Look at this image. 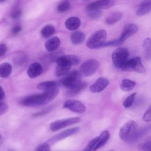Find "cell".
Returning a JSON list of instances; mask_svg holds the SVG:
<instances>
[{"mask_svg":"<svg viewBox=\"0 0 151 151\" xmlns=\"http://www.w3.org/2000/svg\"><path fill=\"white\" fill-rule=\"evenodd\" d=\"M54 108V106H50L48 107H46V108H44L42 110L34 113L32 116L34 117H41L42 116H44L47 114H48L49 112H50Z\"/></svg>","mask_w":151,"mask_h":151,"instance_id":"cell-34","label":"cell"},{"mask_svg":"<svg viewBox=\"0 0 151 151\" xmlns=\"http://www.w3.org/2000/svg\"><path fill=\"white\" fill-rule=\"evenodd\" d=\"M7 47L5 44H0V57L3 56L6 52Z\"/></svg>","mask_w":151,"mask_h":151,"instance_id":"cell-41","label":"cell"},{"mask_svg":"<svg viewBox=\"0 0 151 151\" xmlns=\"http://www.w3.org/2000/svg\"><path fill=\"white\" fill-rule=\"evenodd\" d=\"M55 27L51 24H48L45 25L41 30V34L45 38L51 37L52 35H53L55 34Z\"/></svg>","mask_w":151,"mask_h":151,"instance_id":"cell-23","label":"cell"},{"mask_svg":"<svg viewBox=\"0 0 151 151\" xmlns=\"http://www.w3.org/2000/svg\"><path fill=\"white\" fill-rule=\"evenodd\" d=\"M42 71L43 68L41 64L38 62H34L28 66L27 73L29 77L34 78L41 75Z\"/></svg>","mask_w":151,"mask_h":151,"instance_id":"cell-15","label":"cell"},{"mask_svg":"<svg viewBox=\"0 0 151 151\" xmlns=\"http://www.w3.org/2000/svg\"><path fill=\"white\" fill-rule=\"evenodd\" d=\"M80 120H81L80 118L78 117H73L58 120L52 122L50 125V128L51 131L55 132L60 129H62L65 127H67L68 126L76 124L80 122Z\"/></svg>","mask_w":151,"mask_h":151,"instance_id":"cell-9","label":"cell"},{"mask_svg":"<svg viewBox=\"0 0 151 151\" xmlns=\"http://www.w3.org/2000/svg\"><path fill=\"white\" fill-rule=\"evenodd\" d=\"M5 97V92L3 88L0 86V100H2Z\"/></svg>","mask_w":151,"mask_h":151,"instance_id":"cell-43","label":"cell"},{"mask_svg":"<svg viewBox=\"0 0 151 151\" xmlns=\"http://www.w3.org/2000/svg\"><path fill=\"white\" fill-rule=\"evenodd\" d=\"M110 137V133L108 130H104L101 133L100 136H98L97 142L94 147L93 151H96L106 145Z\"/></svg>","mask_w":151,"mask_h":151,"instance_id":"cell-18","label":"cell"},{"mask_svg":"<svg viewBox=\"0 0 151 151\" xmlns=\"http://www.w3.org/2000/svg\"><path fill=\"white\" fill-rule=\"evenodd\" d=\"M128 57L129 51L127 48L118 47L113 51L111 55L113 64L116 68L120 69L127 61Z\"/></svg>","mask_w":151,"mask_h":151,"instance_id":"cell-6","label":"cell"},{"mask_svg":"<svg viewBox=\"0 0 151 151\" xmlns=\"http://www.w3.org/2000/svg\"><path fill=\"white\" fill-rule=\"evenodd\" d=\"M123 42H122L119 39L114 40L111 41H109L107 42H105L104 44L102 45V47H110V46H120L122 44H123Z\"/></svg>","mask_w":151,"mask_h":151,"instance_id":"cell-36","label":"cell"},{"mask_svg":"<svg viewBox=\"0 0 151 151\" xmlns=\"http://www.w3.org/2000/svg\"><path fill=\"white\" fill-rule=\"evenodd\" d=\"M12 71L11 65L8 63H4L0 64V77L6 78L9 77Z\"/></svg>","mask_w":151,"mask_h":151,"instance_id":"cell-22","label":"cell"},{"mask_svg":"<svg viewBox=\"0 0 151 151\" xmlns=\"http://www.w3.org/2000/svg\"><path fill=\"white\" fill-rule=\"evenodd\" d=\"M137 124L135 121L130 120L127 121L120 129V138L127 143H130L137 130Z\"/></svg>","mask_w":151,"mask_h":151,"instance_id":"cell-3","label":"cell"},{"mask_svg":"<svg viewBox=\"0 0 151 151\" xmlns=\"http://www.w3.org/2000/svg\"><path fill=\"white\" fill-rule=\"evenodd\" d=\"M97 140H98V136L93 139L91 141H90L88 143V144L87 145V146H86V147L84 149L83 151H93L94 147H95L97 142Z\"/></svg>","mask_w":151,"mask_h":151,"instance_id":"cell-35","label":"cell"},{"mask_svg":"<svg viewBox=\"0 0 151 151\" xmlns=\"http://www.w3.org/2000/svg\"><path fill=\"white\" fill-rule=\"evenodd\" d=\"M59 88H54L44 91L42 93L27 96L21 100V104L27 107L44 105L51 101L58 94Z\"/></svg>","mask_w":151,"mask_h":151,"instance_id":"cell-1","label":"cell"},{"mask_svg":"<svg viewBox=\"0 0 151 151\" xmlns=\"http://www.w3.org/2000/svg\"><path fill=\"white\" fill-rule=\"evenodd\" d=\"M109 151H114V150H109Z\"/></svg>","mask_w":151,"mask_h":151,"instance_id":"cell-45","label":"cell"},{"mask_svg":"<svg viewBox=\"0 0 151 151\" xmlns=\"http://www.w3.org/2000/svg\"><path fill=\"white\" fill-rule=\"evenodd\" d=\"M79 131H80V129L78 127H72L71 129L65 130L53 136L51 138H50L47 141L46 143H48L49 145H52L60 140H61L65 138H67L70 136H72L74 134L77 133Z\"/></svg>","mask_w":151,"mask_h":151,"instance_id":"cell-10","label":"cell"},{"mask_svg":"<svg viewBox=\"0 0 151 151\" xmlns=\"http://www.w3.org/2000/svg\"><path fill=\"white\" fill-rule=\"evenodd\" d=\"M143 121L146 122H149L151 120V110L150 107L148 108V109L145 111V114L143 116Z\"/></svg>","mask_w":151,"mask_h":151,"instance_id":"cell-39","label":"cell"},{"mask_svg":"<svg viewBox=\"0 0 151 151\" xmlns=\"http://www.w3.org/2000/svg\"><path fill=\"white\" fill-rule=\"evenodd\" d=\"M87 15L88 17L91 19H97L101 16V11L99 9H86Z\"/></svg>","mask_w":151,"mask_h":151,"instance_id":"cell-30","label":"cell"},{"mask_svg":"<svg viewBox=\"0 0 151 151\" xmlns=\"http://www.w3.org/2000/svg\"><path fill=\"white\" fill-rule=\"evenodd\" d=\"M120 69L124 71H135L139 73L145 72V68L140 57H136L127 60Z\"/></svg>","mask_w":151,"mask_h":151,"instance_id":"cell-7","label":"cell"},{"mask_svg":"<svg viewBox=\"0 0 151 151\" xmlns=\"http://www.w3.org/2000/svg\"><path fill=\"white\" fill-rule=\"evenodd\" d=\"M65 28L70 31H76L81 25V21L77 17H71L67 18L64 23Z\"/></svg>","mask_w":151,"mask_h":151,"instance_id":"cell-17","label":"cell"},{"mask_svg":"<svg viewBox=\"0 0 151 151\" xmlns=\"http://www.w3.org/2000/svg\"><path fill=\"white\" fill-rule=\"evenodd\" d=\"M149 128L150 127L149 126V127H145L142 129H137L134 136L133 137L132 139L131 140L129 143H131V144L134 143L137 141H139L147 133V132L149 130Z\"/></svg>","mask_w":151,"mask_h":151,"instance_id":"cell-26","label":"cell"},{"mask_svg":"<svg viewBox=\"0 0 151 151\" xmlns=\"http://www.w3.org/2000/svg\"><path fill=\"white\" fill-rule=\"evenodd\" d=\"M151 10V1H145L142 2L136 11L137 16H143L149 13Z\"/></svg>","mask_w":151,"mask_h":151,"instance_id":"cell-19","label":"cell"},{"mask_svg":"<svg viewBox=\"0 0 151 151\" xmlns=\"http://www.w3.org/2000/svg\"><path fill=\"white\" fill-rule=\"evenodd\" d=\"M123 14L120 11H115L111 13L106 18V23L109 25H113L120 21L122 17Z\"/></svg>","mask_w":151,"mask_h":151,"instance_id":"cell-21","label":"cell"},{"mask_svg":"<svg viewBox=\"0 0 151 151\" xmlns=\"http://www.w3.org/2000/svg\"><path fill=\"white\" fill-rule=\"evenodd\" d=\"M143 49L145 58L150 61L151 58V45L150 38H146L143 42Z\"/></svg>","mask_w":151,"mask_h":151,"instance_id":"cell-25","label":"cell"},{"mask_svg":"<svg viewBox=\"0 0 151 151\" xmlns=\"http://www.w3.org/2000/svg\"><path fill=\"white\" fill-rule=\"evenodd\" d=\"M136 96V93H133L132 94H131L130 95H129L123 101V105L124 106V108H129L130 107H131L132 106V104H133L134 100H135V98Z\"/></svg>","mask_w":151,"mask_h":151,"instance_id":"cell-32","label":"cell"},{"mask_svg":"<svg viewBox=\"0 0 151 151\" xmlns=\"http://www.w3.org/2000/svg\"><path fill=\"white\" fill-rule=\"evenodd\" d=\"M70 2L68 1H63L60 2L57 7V11L58 12H64L69 10L70 8Z\"/></svg>","mask_w":151,"mask_h":151,"instance_id":"cell-31","label":"cell"},{"mask_svg":"<svg viewBox=\"0 0 151 151\" xmlns=\"http://www.w3.org/2000/svg\"><path fill=\"white\" fill-rule=\"evenodd\" d=\"M57 86H58L57 83L54 81H45L39 83L37 85V88L44 91L51 88H54Z\"/></svg>","mask_w":151,"mask_h":151,"instance_id":"cell-27","label":"cell"},{"mask_svg":"<svg viewBox=\"0 0 151 151\" xmlns=\"http://www.w3.org/2000/svg\"><path fill=\"white\" fill-rule=\"evenodd\" d=\"M80 58L74 55H61L56 59L57 67L55 75L61 77L67 74L72 65H77L80 63Z\"/></svg>","mask_w":151,"mask_h":151,"instance_id":"cell-2","label":"cell"},{"mask_svg":"<svg viewBox=\"0 0 151 151\" xmlns=\"http://www.w3.org/2000/svg\"><path fill=\"white\" fill-rule=\"evenodd\" d=\"M22 14V11L19 8L14 9L11 13V17L13 19H18Z\"/></svg>","mask_w":151,"mask_h":151,"instance_id":"cell-38","label":"cell"},{"mask_svg":"<svg viewBox=\"0 0 151 151\" xmlns=\"http://www.w3.org/2000/svg\"><path fill=\"white\" fill-rule=\"evenodd\" d=\"M27 60V56L24 53H19L14 58V63L16 65L21 66L24 65Z\"/></svg>","mask_w":151,"mask_h":151,"instance_id":"cell-29","label":"cell"},{"mask_svg":"<svg viewBox=\"0 0 151 151\" xmlns=\"http://www.w3.org/2000/svg\"><path fill=\"white\" fill-rule=\"evenodd\" d=\"M86 35L84 32L80 31H74L70 35V40L73 44L77 45L82 43L85 40Z\"/></svg>","mask_w":151,"mask_h":151,"instance_id":"cell-20","label":"cell"},{"mask_svg":"<svg viewBox=\"0 0 151 151\" xmlns=\"http://www.w3.org/2000/svg\"><path fill=\"white\" fill-rule=\"evenodd\" d=\"M136 86V82L129 80V79H123L122 81L120 87L122 90L124 91H131Z\"/></svg>","mask_w":151,"mask_h":151,"instance_id":"cell-24","label":"cell"},{"mask_svg":"<svg viewBox=\"0 0 151 151\" xmlns=\"http://www.w3.org/2000/svg\"><path fill=\"white\" fill-rule=\"evenodd\" d=\"M139 151H150L151 150V141L150 139L146 140L143 143L138 146Z\"/></svg>","mask_w":151,"mask_h":151,"instance_id":"cell-33","label":"cell"},{"mask_svg":"<svg viewBox=\"0 0 151 151\" xmlns=\"http://www.w3.org/2000/svg\"><path fill=\"white\" fill-rule=\"evenodd\" d=\"M1 135L0 134V140H1Z\"/></svg>","mask_w":151,"mask_h":151,"instance_id":"cell-44","label":"cell"},{"mask_svg":"<svg viewBox=\"0 0 151 151\" xmlns=\"http://www.w3.org/2000/svg\"><path fill=\"white\" fill-rule=\"evenodd\" d=\"M87 85V84L86 83L82 82L78 86H77L75 88H73L72 89L68 90L67 92V96H75V95L78 94L84 88L86 87Z\"/></svg>","mask_w":151,"mask_h":151,"instance_id":"cell-28","label":"cell"},{"mask_svg":"<svg viewBox=\"0 0 151 151\" xmlns=\"http://www.w3.org/2000/svg\"><path fill=\"white\" fill-rule=\"evenodd\" d=\"M81 78L82 76L79 71L74 70L65 75V77L61 81V84L70 90L78 86L82 83Z\"/></svg>","mask_w":151,"mask_h":151,"instance_id":"cell-5","label":"cell"},{"mask_svg":"<svg viewBox=\"0 0 151 151\" xmlns=\"http://www.w3.org/2000/svg\"><path fill=\"white\" fill-rule=\"evenodd\" d=\"M99 66V63L96 60L90 59L84 62L81 65L78 71L81 76L89 77L96 72Z\"/></svg>","mask_w":151,"mask_h":151,"instance_id":"cell-8","label":"cell"},{"mask_svg":"<svg viewBox=\"0 0 151 151\" xmlns=\"http://www.w3.org/2000/svg\"><path fill=\"white\" fill-rule=\"evenodd\" d=\"M138 31V27L134 24H126L122 31L120 38H119L122 42H124L128 38L136 34Z\"/></svg>","mask_w":151,"mask_h":151,"instance_id":"cell-12","label":"cell"},{"mask_svg":"<svg viewBox=\"0 0 151 151\" xmlns=\"http://www.w3.org/2000/svg\"><path fill=\"white\" fill-rule=\"evenodd\" d=\"M109 84V81L107 78L100 77L90 87V91L92 93H100L104 90Z\"/></svg>","mask_w":151,"mask_h":151,"instance_id":"cell-13","label":"cell"},{"mask_svg":"<svg viewBox=\"0 0 151 151\" xmlns=\"http://www.w3.org/2000/svg\"><path fill=\"white\" fill-rule=\"evenodd\" d=\"M114 3H115V1H110V0L94 1L90 3L86 6V9H94L101 10V9H106V8H110L111 6L114 5Z\"/></svg>","mask_w":151,"mask_h":151,"instance_id":"cell-14","label":"cell"},{"mask_svg":"<svg viewBox=\"0 0 151 151\" xmlns=\"http://www.w3.org/2000/svg\"><path fill=\"white\" fill-rule=\"evenodd\" d=\"M61 42L60 40L58 37H53L50 39H48L45 42V48L49 52H53L57 50L60 45Z\"/></svg>","mask_w":151,"mask_h":151,"instance_id":"cell-16","label":"cell"},{"mask_svg":"<svg viewBox=\"0 0 151 151\" xmlns=\"http://www.w3.org/2000/svg\"><path fill=\"white\" fill-rule=\"evenodd\" d=\"M106 31L104 29H99L89 37L87 41L86 45L90 49L101 48L102 45L106 42Z\"/></svg>","mask_w":151,"mask_h":151,"instance_id":"cell-4","label":"cell"},{"mask_svg":"<svg viewBox=\"0 0 151 151\" xmlns=\"http://www.w3.org/2000/svg\"><path fill=\"white\" fill-rule=\"evenodd\" d=\"M34 151H51L50 145L47 143H43L39 145L34 150Z\"/></svg>","mask_w":151,"mask_h":151,"instance_id":"cell-37","label":"cell"},{"mask_svg":"<svg viewBox=\"0 0 151 151\" xmlns=\"http://www.w3.org/2000/svg\"><path fill=\"white\" fill-rule=\"evenodd\" d=\"M63 108L77 113H83L86 111V106L83 103L76 100H66L63 104Z\"/></svg>","mask_w":151,"mask_h":151,"instance_id":"cell-11","label":"cell"},{"mask_svg":"<svg viewBox=\"0 0 151 151\" xmlns=\"http://www.w3.org/2000/svg\"><path fill=\"white\" fill-rule=\"evenodd\" d=\"M22 30V27L20 25H15L14 27H13L12 32L13 34H17L19 32H21V31Z\"/></svg>","mask_w":151,"mask_h":151,"instance_id":"cell-42","label":"cell"},{"mask_svg":"<svg viewBox=\"0 0 151 151\" xmlns=\"http://www.w3.org/2000/svg\"><path fill=\"white\" fill-rule=\"evenodd\" d=\"M8 109V104L5 102H0V115L4 114Z\"/></svg>","mask_w":151,"mask_h":151,"instance_id":"cell-40","label":"cell"}]
</instances>
